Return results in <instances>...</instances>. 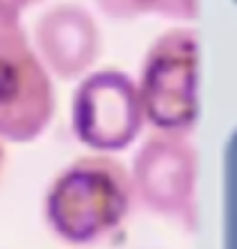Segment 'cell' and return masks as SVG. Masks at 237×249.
I'll return each mask as SVG.
<instances>
[{"label":"cell","instance_id":"7a4b0ae2","mask_svg":"<svg viewBox=\"0 0 237 249\" xmlns=\"http://www.w3.org/2000/svg\"><path fill=\"white\" fill-rule=\"evenodd\" d=\"M144 126L159 135H189L198 123V33L168 27L150 42L135 81Z\"/></svg>","mask_w":237,"mask_h":249},{"label":"cell","instance_id":"6da1fadb","mask_svg":"<svg viewBox=\"0 0 237 249\" xmlns=\"http://www.w3.org/2000/svg\"><path fill=\"white\" fill-rule=\"evenodd\" d=\"M135 204L129 168L117 156L84 153L48 183L42 213L51 234L69 246H90L129 219Z\"/></svg>","mask_w":237,"mask_h":249},{"label":"cell","instance_id":"8992f818","mask_svg":"<svg viewBox=\"0 0 237 249\" xmlns=\"http://www.w3.org/2000/svg\"><path fill=\"white\" fill-rule=\"evenodd\" d=\"M33 51L39 54L48 75L63 81L84 78L102 51L99 24L78 3H57L33 21Z\"/></svg>","mask_w":237,"mask_h":249},{"label":"cell","instance_id":"277c9868","mask_svg":"<svg viewBox=\"0 0 237 249\" xmlns=\"http://www.w3.org/2000/svg\"><path fill=\"white\" fill-rule=\"evenodd\" d=\"M69 111L72 135L90 153L114 156L132 147L144 129L135 78L114 66L90 69L72 93Z\"/></svg>","mask_w":237,"mask_h":249},{"label":"cell","instance_id":"ba28073f","mask_svg":"<svg viewBox=\"0 0 237 249\" xmlns=\"http://www.w3.org/2000/svg\"><path fill=\"white\" fill-rule=\"evenodd\" d=\"M33 3H39V0H0V21L3 18H18L21 21V12Z\"/></svg>","mask_w":237,"mask_h":249},{"label":"cell","instance_id":"5b68a950","mask_svg":"<svg viewBox=\"0 0 237 249\" xmlns=\"http://www.w3.org/2000/svg\"><path fill=\"white\" fill-rule=\"evenodd\" d=\"M195 174L198 165L189 138L150 132L132 159L129 183L144 210L195 231Z\"/></svg>","mask_w":237,"mask_h":249},{"label":"cell","instance_id":"3957f363","mask_svg":"<svg viewBox=\"0 0 237 249\" xmlns=\"http://www.w3.org/2000/svg\"><path fill=\"white\" fill-rule=\"evenodd\" d=\"M54 81L18 18L0 21V138L36 141L54 117Z\"/></svg>","mask_w":237,"mask_h":249},{"label":"cell","instance_id":"52a82bcc","mask_svg":"<svg viewBox=\"0 0 237 249\" xmlns=\"http://www.w3.org/2000/svg\"><path fill=\"white\" fill-rule=\"evenodd\" d=\"M102 15L114 21H135L144 15H165V18L192 21L198 15V0H96Z\"/></svg>","mask_w":237,"mask_h":249},{"label":"cell","instance_id":"9c48e42d","mask_svg":"<svg viewBox=\"0 0 237 249\" xmlns=\"http://www.w3.org/2000/svg\"><path fill=\"white\" fill-rule=\"evenodd\" d=\"M3 165H6V147H3V138H0V174H3Z\"/></svg>","mask_w":237,"mask_h":249}]
</instances>
